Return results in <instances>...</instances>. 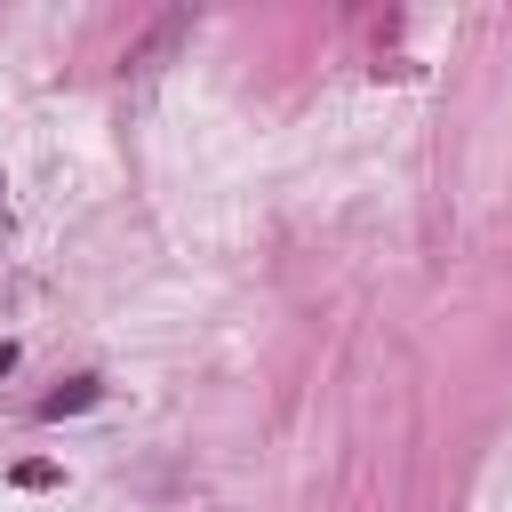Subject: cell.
I'll return each instance as SVG.
<instances>
[{
  "instance_id": "7a4b0ae2",
  "label": "cell",
  "mask_w": 512,
  "mask_h": 512,
  "mask_svg": "<svg viewBox=\"0 0 512 512\" xmlns=\"http://www.w3.org/2000/svg\"><path fill=\"white\" fill-rule=\"evenodd\" d=\"M88 400H96V384H88V376H80V384H72V392H48V400H40V416H64V408H88Z\"/></svg>"
},
{
  "instance_id": "6da1fadb",
  "label": "cell",
  "mask_w": 512,
  "mask_h": 512,
  "mask_svg": "<svg viewBox=\"0 0 512 512\" xmlns=\"http://www.w3.org/2000/svg\"><path fill=\"white\" fill-rule=\"evenodd\" d=\"M176 40H192V16L176 8V16H160L152 32H144V48H128V72H152V64H168V48Z\"/></svg>"
}]
</instances>
